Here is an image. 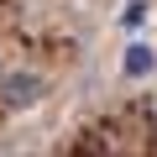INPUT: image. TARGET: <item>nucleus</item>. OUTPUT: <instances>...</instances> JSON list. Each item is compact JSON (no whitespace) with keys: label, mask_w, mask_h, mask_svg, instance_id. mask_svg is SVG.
<instances>
[{"label":"nucleus","mask_w":157,"mask_h":157,"mask_svg":"<svg viewBox=\"0 0 157 157\" xmlns=\"http://www.w3.org/2000/svg\"><path fill=\"white\" fill-rule=\"evenodd\" d=\"M42 94H47V78L37 68H6L0 73V110L6 115H21V110L42 105Z\"/></svg>","instance_id":"nucleus-1"},{"label":"nucleus","mask_w":157,"mask_h":157,"mask_svg":"<svg viewBox=\"0 0 157 157\" xmlns=\"http://www.w3.org/2000/svg\"><path fill=\"white\" fill-rule=\"evenodd\" d=\"M152 68H157V52H152L147 42H131L126 58H121V73H126V78H152Z\"/></svg>","instance_id":"nucleus-2"},{"label":"nucleus","mask_w":157,"mask_h":157,"mask_svg":"<svg viewBox=\"0 0 157 157\" xmlns=\"http://www.w3.org/2000/svg\"><path fill=\"white\" fill-rule=\"evenodd\" d=\"M147 26V0H126L121 6V32H141Z\"/></svg>","instance_id":"nucleus-3"}]
</instances>
